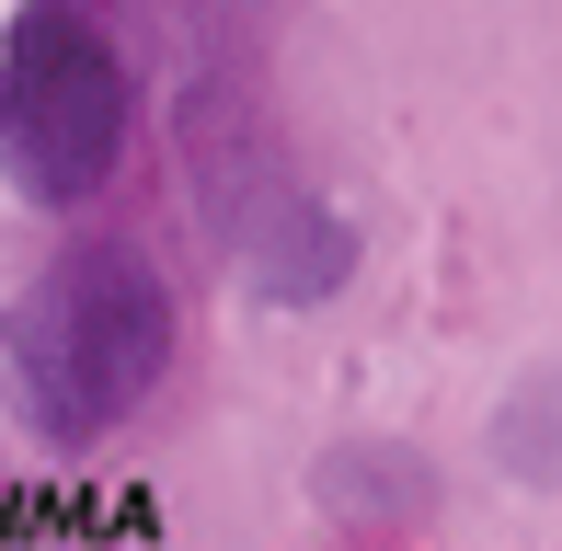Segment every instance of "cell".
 <instances>
[{"instance_id": "1", "label": "cell", "mask_w": 562, "mask_h": 551, "mask_svg": "<svg viewBox=\"0 0 562 551\" xmlns=\"http://www.w3.org/2000/svg\"><path fill=\"white\" fill-rule=\"evenodd\" d=\"M172 345H184L172 276L138 241H69L0 311V391H12L23 437L92 448L172 380Z\"/></svg>"}, {"instance_id": "2", "label": "cell", "mask_w": 562, "mask_h": 551, "mask_svg": "<svg viewBox=\"0 0 562 551\" xmlns=\"http://www.w3.org/2000/svg\"><path fill=\"white\" fill-rule=\"evenodd\" d=\"M138 138V69L81 0H35L0 35V172L35 207H92Z\"/></svg>"}, {"instance_id": "3", "label": "cell", "mask_w": 562, "mask_h": 551, "mask_svg": "<svg viewBox=\"0 0 562 551\" xmlns=\"http://www.w3.org/2000/svg\"><path fill=\"white\" fill-rule=\"evenodd\" d=\"M494 448H505V471H528V483H562V380H528L517 403L494 414Z\"/></svg>"}]
</instances>
